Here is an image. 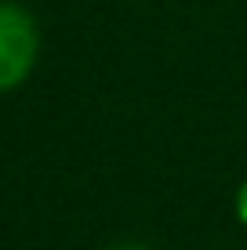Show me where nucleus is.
I'll return each instance as SVG.
<instances>
[{"instance_id": "obj_1", "label": "nucleus", "mask_w": 247, "mask_h": 250, "mask_svg": "<svg viewBox=\"0 0 247 250\" xmlns=\"http://www.w3.org/2000/svg\"><path fill=\"white\" fill-rule=\"evenodd\" d=\"M40 58L37 19L15 0H0V94L19 91Z\"/></svg>"}, {"instance_id": "obj_2", "label": "nucleus", "mask_w": 247, "mask_h": 250, "mask_svg": "<svg viewBox=\"0 0 247 250\" xmlns=\"http://www.w3.org/2000/svg\"><path fill=\"white\" fill-rule=\"evenodd\" d=\"M233 214H236V221L247 229V178L240 182V188H236V196H233Z\"/></svg>"}, {"instance_id": "obj_3", "label": "nucleus", "mask_w": 247, "mask_h": 250, "mask_svg": "<svg viewBox=\"0 0 247 250\" xmlns=\"http://www.w3.org/2000/svg\"><path fill=\"white\" fill-rule=\"evenodd\" d=\"M109 250H149L146 243H135V239H127V243H116V247H109Z\"/></svg>"}]
</instances>
